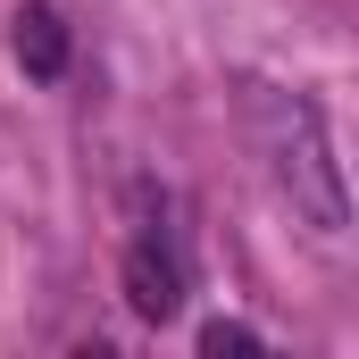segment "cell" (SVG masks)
Wrapping results in <instances>:
<instances>
[{"label":"cell","instance_id":"6da1fadb","mask_svg":"<svg viewBox=\"0 0 359 359\" xmlns=\"http://www.w3.org/2000/svg\"><path fill=\"white\" fill-rule=\"evenodd\" d=\"M243 126H251V142H259V159H268V184L292 201V217H309L318 234H334V226L351 217V192H343V168H334V151H326L318 109H309L301 92H284V84H251L243 92Z\"/></svg>","mask_w":359,"mask_h":359},{"label":"cell","instance_id":"7a4b0ae2","mask_svg":"<svg viewBox=\"0 0 359 359\" xmlns=\"http://www.w3.org/2000/svg\"><path fill=\"white\" fill-rule=\"evenodd\" d=\"M126 301H134V318H151V326H168L184 309V268H176V251H168L159 234H142V243L126 251Z\"/></svg>","mask_w":359,"mask_h":359},{"label":"cell","instance_id":"3957f363","mask_svg":"<svg viewBox=\"0 0 359 359\" xmlns=\"http://www.w3.org/2000/svg\"><path fill=\"white\" fill-rule=\"evenodd\" d=\"M8 50H17V67L25 76H67V17L50 8V0H25L17 17H8Z\"/></svg>","mask_w":359,"mask_h":359},{"label":"cell","instance_id":"277c9868","mask_svg":"<svg viewBox=\"0 0 359 359\" xmlns=\"http://www.w3.org/2000/svg\"><path fill=\"white\" fill-rule=\"evenodd\" d=\"M201 351H209V359H226V351H259V334H251L243 318H209V326H201Z\"/></svg>","mask_w":359,"mask_h":359}]
</instances>
